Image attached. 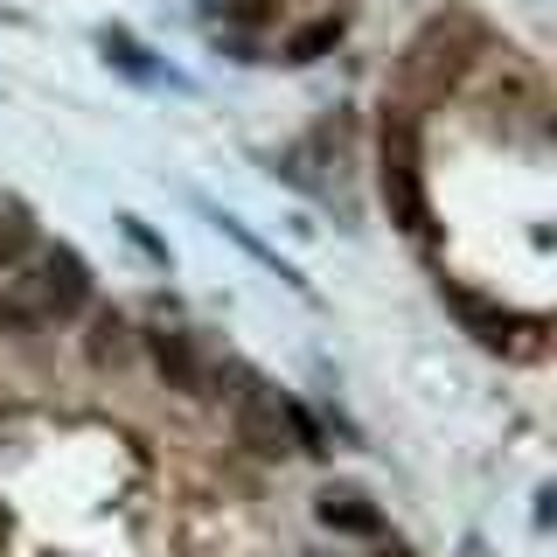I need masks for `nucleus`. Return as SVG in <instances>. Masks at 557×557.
Segmentation results:
<instances>
[{
  "mask_svg": "<svg viewBox=\"0 0 557 557\" xmlns=\"http://www.w3.org/2000/svg\"><path fill=\"white\" fill-rule=\"evenodd\" d=\"M383 202H391L397 231H425V174H418L411 119H383Z\"/></svg>",
  "mask_w": 557,
  "mask_h": 557,
  "instance_id": "obj_1",
  "label": "nucleus"
},
{
  "mask_svg": "<svg viewBox=\"0 0 557 557\" xmlns=\"http://www.w3.org/2000/svg\"><path fill=\"white\" fill-rule=\"evenodd\" d=\"M231 432L244 453H258V460H278V453H293V432H286V397L265 391V383H244L231 397Z\"/></svg>",
  "mask_w": 557,
  "mask_h": 557,
  "instance_id": "obj_2",
  "label": "nucleus"
},
{
  "mask_svg": "<svg viewBox=\"0 0 557 557\" xmlns=\"http://www.w3.org/2000/svg\"><path fill=\"white\" fill-rule=\"evenodd\" d=\"M22 286H28V300H35L42 321H63V313H77L91 300V272H84L77 251H49L42 265H35V278H22Z\"/></svg>",
  "mask_w": 557,
  "mask_h": 557,
  "instance_id": "obj_3",
  "label": "nucleus"
},
{
  "mask_svg": "<svg viewBox=\"0 0 557 557\" xmlns=\"http://www.w3.org/2000/svg\"><path fill=\"white\" fill-rule=\"evenodd\" d=\"M147 356H153V370L168 376V391L209 397V362H202L196 335H182V327H161V335H147Z\"/></svg>",
  "mask_w": 557,
  "mask_h": 557,
  "instance_id": "obj_4",
  "label": "nucleus"
},
{
  "mask_svg": "<svg viewBox=\"0 0 557 557\" xmlns=\"http://www.w3.org/2000/svg\"><path fill=\"white\" fill-rule=\"evenodd\" d=\"M313 516H321L327 530H342V536H376L383 530V516L370 509V495H356V487H321Z\"/></svg>",
  "mask_w": 557,
  "mask_h": 557,
  "instance_id": "obj_5",
  "label": "nucleus"
},
{
  "mask_svg": "<svg viewBox=\"0 0 557 557\" xmlns=\"http://www.w3.org/2000/svg\"><path fill=\"white\" fill-rule=\"evenodd\" d=\"M28 244H35V223H28V209L0 202V272H8V265H22V258H28Z\"/></svg>",
  "mask_w": 557,
  "mask_h": 557,
  "instance_id": "obj_6",
  "label": "nucleus"
},
{
  "mask_svg": "<svg viewBox=\"0 0 557 557\" xmlns=\"http://www.w3.org/2000/svg\"><path fill=\"white\" fill-rule=\"evenodd\" d=\"M126 356H133L126 321H119V313H98V327H91V362H98V370H119Z\"/></svg>",
  "mask_w": 557,
  "mask_h": 557,
  "instance_id": "obj_7",
  "label": "nucleus"
},
{
  "mask_svg": "<svg viewBox=\"0 0 557 557\" xmlns=\"http://www.w3.org/2000/svg\"><path fill=\"white\" fill-rule=\"evenodd\" d=\"M335 42H342V14H327V22H313V28L293 35V49H286V57H293V63H313L321 49H335Z\"/></svg>",
  "mask_w": 557,
  "mask_h": 557,
  "instance_id": "obj_8",
  "label": "nucleus"
},
{
  "mask_svg": "<svg viewBox=\"0 0 557 557\" xmlns=\"http://www.w3.org/2000/svg\"><path fill=\"white\" fill-rule=\"evenodd\" d=\"M223 14H231V22H265L272 14V0H216Z\"/></svg>",
  "mask_w": 557,
  "mask_h": 557,
  "instance_id": "obj_9",
  "label": "nucleus"
}]
</instances>
